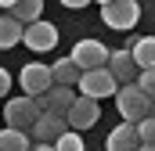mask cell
Segmentation results:
<instances>
[{
  "label": "cell",
  "mask_w": 155,
  "mask_h": 151,
  "mask_svg": "<svg viewBox=\"0 0 155 151\" xmlns=\"http://www.w3.org/2000/svg\"><path fill=\"white\" fill-rule=\"evenodd\" d=\"M116 104H119V115H123V122H130V126H137V122H144L148 115H152V101L130 83V86H119L116 90Z\"/></svg>",
  "instance_id": "obj_1"
},
{
  "label": "cell",
  "mask_w": 155,
  "mask_h": 151,
  "mask_svg": "<svg viewBox=\"0 0 155 151\" xmlns=\"http://www.w3.org/2000/svg\"><path fill=\"white\" fill-rule=\"evenodd\" d=\"M40 104L36 97H11L7 108H4V119H7V130H18V133H29L40 119Z\"/></svg>",
  "instance_id": "obj_2"
},
{
  "label": "cell",
  "mask_w": 155,
  "mask_h": 151,
  "mask_svg": "<svg viewBox=\"0 0 155 151\" xmlns=\"http://www.w3.org/2000/svg\"><path fill=\"white\" fill-rule=\"evenodd\" d=\"M108 54L112 50L101 40H79L72 47V54H69V61L76 65L79 72H94V69H108Z\"/></svg>",
  "instance_id": "obj_3"
},
{
  "label": "cell",
  "mask_w": 155,
  "mask_h": 151,
  "mask_svg": "<svg viewBox=\"0 0 155 151\" xmlns=\"http://www.w3.org/2000/svg\"><path fill=\"white\" fill-rule=\"evenodd\" d=\"M101 22H105L108 29L126 33V29H134V25L141 22V4H137V0H108V4L101 7Z\"/></svg>",
  "instance_id": "obj_4"
},
{
  "label": "cell",
  "mask_w": 155,
  "mask_h": 151,
  "mask_svg": "<svg viewBox=\"0 0 155 151\" xmlns=\"http://www.w3.org/2000/svg\"><path fill=\"white\" fill-rule=\"evenodd\" d=\"M18 83H22V97H43V94L54 86V79H51V65H43V61H29V65H22Z\"/></svg>",
  "instance_id": "obj_5"
},
{
  "label": "cell",
  "mask_w": 155,
  "mask_h": 151,
  "mask_svg": "<svg viewBox=\"0 0 155 151\" xmlns=\"http://www.w3.org/2000/svg\"><path fill=\"white\" fill-rule=\"evenodd\" d=\"M119 90V83L112 79L108 69H94V72L79 76V97H90V101H101V97H112Z\"/></svg>",
  "instance_id": "obj_6"
},
{
  "label": "cell",
  "mask_w": 155,
  "mask_h": 151,
  "mask_svg": "<svg viewBox=\"0 0 155 151\" xmlns=\"http://www.w3.org/2000/svg\"><path fill=\"white\" fill-rule=\"evenodd\" d=\"M22 43L33 50V54H43V50H54L58 47V25H51V22H33V25H25V33H22Z\"/></svg>",
  "instance_id": "obj_7"
},
{
  "label": "cell",
  "mask_w": 155,
  "mask_h": 151,
  "mask_svg": "<svg viewBox=\"0 0 155 151\" xmlns=\"http://www.w3.org/2000/svg\"><path fill=\"white\" fill-rule=\"evenodd\" d=\"M97 119H101V108H97V101H90V97H76V101H72V108H69V115H65V122H69V130H72V133L90 130Z\"/></svg>",
  "instance_id": "obj_8"
},
{
  "label": "cell",
  "mask_w": 155,
  "mask_h": 151,
  "mask_svg": "<svg viewBox=\"0 0 155 151\" xmlns=\"http://www.w3.org/2000/svg\"><path fill=\"white\" fill-rule=\"evenodd\" d=\"M72 101H76V94H72V86H51L43 97H36V104H40V112H47V115H69V108H72Z\"/></svg>",
  "instance_id": "obj_9"
},
{
  "label": "cell",
  "mask_w": 155,
  "mask_h": 151,
  "mask_svg": "<svg viewBox=\"0 0 155 151\" xmlns=\"http://www.w3.org/2000/svg\"><path fill=\"white\" fill-rule=\"evenodd\" d=\"M108 72H112V79H116L119 86L137 83V65H134L130 50H112V54H108Z\"/></svg>",
  "instance_id": "obj_10"
},
{
  "label": "cell",
  "mask_w": 155,
  "mask_h": 151,
  "mask_svg": "<svg viewBox=\"0 0 155 151\" xmlns=\"http://www.w3.org/2000/svg\"><path fill=\"white\" fill-rule=\"evenodd\" d=\"M61 133H69V122L61 119V115H40L36 126H33V137H36V144H54Z\"/></svg>",
  "instance_id": "obj_11"
},
{
  "label": "cell",
  "mask_w": 155,
  "mask_h": 151,
  "mask_svg": "<svg viewBox=\"0 0 155 151\" xmlns=\"http://www.w3.org/2000/svg\"><path fill=\"white\" fill-rule=\"evenodd\" d=\"M137 148H141L137 126H130V122H119L116 130L105 137V151H137Z\"/></svg>",
  "instance_id": "obj_12"
},
{
  "label": "cell",
  "mask_w": 155,
  "mask_h": 151,
  "mask_svg": "<svg viewBox=\"0 0 155 151\" xmlns=\"http://www.w3.org/2000/svg\"><path fill=\"white\" fill-rule=\"evenodd\" d=\"M126 50H130V58H134L137 72H148V69H155V36H141L134 47H126Z\"/></svg>",
  "instance_id": "obj_13"
},
{
  "label": "cell",
  "mask_w": 155,
  "mask_h": 151,
  "mask_svg": "<svg viewBox=\"0 0 155 151\" xmlns=\"http://www.w3.org/2000/svg\"><path fill=\"white\" fill-rule=\"evenodd\" d=\"M11 18H15L18 25H33V22L43 18V4H40V0H15Z\"/></svg>",
  "instance_id": "obj_14"
},
{
  "label": "cell",
  "mask_w": 155,
  "mask_h": 151,
  "mask_svg": "<svg viewBox=\"0 0 155 151\" xmlns=\"http://www.w3.org/2000/svg\"><path fill=\"white\" fill-rule=\"evenodd\" d=\"M79 76H83V72H79L69 58H58V61L51 65V79H54V86H76Z\"/></svg>",
  "instance_id": "obj_15"
},
{
  "label": "cell",
  "mask_w": 155,
  "mask_h": 151,
  "mask_svg": "<svg viewBox=\"0 0 155 151\" xmlns=\"http://www.w3.org/2000/svg\"><path fill=\"white\" fill-rule=\"evenodd\" d=\"M22 33L25 25H18L11 14H0V50H11L15 43H22Z\"/></svg>",
  "instance_id": "obj_16"
},
{
  "label": "cell",
  "mask_w": 155,
  "mask_h": 151,
  "mask_svg": "<svg viewBox=\"0 0 155 151\" xmlns=\"http://www.w3.org/2000/svg\"><path fill=\"white\" fill-rule=\"evenodd\" d=\"M0 151H33V140H29V133L0 130Z\"/></svg>",
  "instance_id": "obj_17"
},
{
  "label": "cell",
  "mask_w": 155,
  "mask_h": 151,
  "mask_svg": "<svg viewBox=\"0 0 155 151\" xmlns=\"http://www.w3.org/2000/svg\"><path fill=\"white\" fill-rule=\"evenodd\" d=\"M54 151H87V144H83V137H79V133L69 130V133H61V137L54 140Z\"/></svg>",
  "instance_id": "obj_18"
},
{
  "label": "cell",
  "mask_w": 155,
  "mask_h": 151,
  "mask_svg": "<svg viewBox=\"0 0 155 151\" xmlns=\"http://www.w3.org/2000/svg\"><path fill=\"white\" fill-rule=\"evenodd\" d=\"M134 86H137V90H141V94H144V97L155 104V69H148V72H137V83H134Z\"/></svg>",
  "instance_id": "obj_19"
},
{
  "label": "cell",
  "mask_w": 155,
  "mask_h": 151,
  "mask_svg": "<svg viewBox=\"0 0 155 151\" xmlns=\"http://www.w3.org/2000/svg\"><path fill=\"white\" fill-rule=\"evenodd\" d=\"M137 140H141V144H152V148H155V119H152V115H148L144 122H137Z\"/></svg>",
  "instance_id": "obj_20"
},
{
  "label": "cell",
  "mask_w": 155,
  "mask_h": 151,
  "mask_svg": "<svg viewBox=\"0 0 155 151\" xmlns=\"http://www.w3.org/2000/svg\"><path fill=\"white\" fill-rule=\"evenodd\" d=\"M7 90H11V72L0 65V97H7Z\"/></svg>",
  "instance_id": "obj_21"
},
{
  "label": "cell",
  "mask_w": 155,
  "mask_h": 151,
  "mask_svg": "<svg viewBox=\"0 0 155 151\" xmlns=\"http://www.w3.org/2000/svg\"><path fill=\"white\" fill-rule=\"evenodd\" d=\"M61 4H65L69 11H76V7H87V0H61Z\"/></svg>",
  "instance_id": "obj_22"
},
{
  "label": "cell",
  "mask_w": 155,
  "mask_h": 151,
  "mask_svg": "<svg viewBox=\"0 0 155 151\" xmlns=\"http://www.w3.org/2000/svg\"><path fill=\"white\" fill-rule=\"evenodd\" d=\"M33 151H54V144H33Z\"/></svg>",
  "instance_id": "obj_23"
},
{
  "label": "cell",
  "mask_w": 155,
  "mask_h": 151,
  "mask_svg": "<svg viewBox=\"0 0 155 151\" xmlns=\"http://www.w3.org/2000/svg\"><path fill=\"white\" fill-rule=\"evenodd\" d=\"M137 151H155V148H152V144H141V148H137Z\"/></svg>",
  "instance_id": "obj_24"
},
{
  "label": "cell",
  "mask_w": 155,
  "mask_h": 151,
  "mask_svg": "<svg viewBox=\"0 0 155 151\" xmlns=\"http://www.w3.org/2000/svg\"><path fill=\"white\" fill-rule=\"evenodd\" d=\"M152 119H155V104H152Z\"/></svg>",
  "instance_id": "obj_25"
}]
</instances>
